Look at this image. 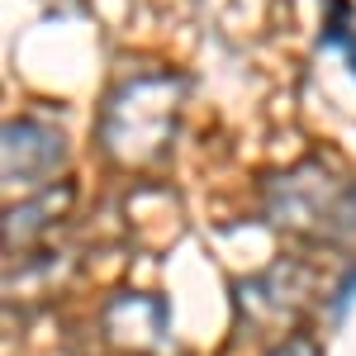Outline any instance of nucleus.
Wrapping results in <instances>:
<instances>
[{
  "label": "nucleus",
  "instance_id": "obj_1",
  "mask_svg": "<svg viewBox=\"0 0 356 356\" xmlns=\"http://www.w3.org/2000/svg\"><path fill=\"white\" fill-rule=\"evenodd\" d=\"M181 105H186V76L176 72H138L119 81L95 119L100 152L124 171L162 166L181 129Z\"/></svg>",
  "mask_w": 356,
  "mask_h": 356
},
{
  "label": "nucleus",
  "instance_id": "obj_2",
  "mask_svg": "<svg viewBox=\"0 0 356 356\" xmlns=\"http://www.w3.org/2000/svg\"><path fill=\"white\" fill-rule=\"evenodd\" d=\"M266 219L309 247H342L356 233V176L328 157H300L266 181Z\"/></svg>",
  "mask_w": 356,
  "mask_h": 356
},
{
  "label": "nucleus",
  "instance_id": "obj_3",
  "mask_svg": "<svg viewBox=\"0 0 356 356\" xmlns=\"http://www.w3.org/2000/svg\"><path fill=\"white\" fill-rule=\"evenodd\" d=\"M67 166V134L48 119H5V143H0V176L19 191H48L53 176Z\"/></svg>",
  "mask_w": 356,
  "mask_h": 356
},
{
  "label": "nucleus",
  "instance_id": "obj_4",
  "mask_svg": "<svg viewBox=\"0 0 356 356\" xmlns=\"http://www.w3.org/2000/svg\"><path fill=\"white\" fill-rule=\"evenodd\" d=\"M100 332L119 356H171V309L157 295L119 290L100 309Z\"/></svg>",
  "mask_w": 356,
  "mask_h": 356
},
{
  "label": "nucleus",
  "instance_id": "obj_5",
  "mask_svg": "<svg viewBox=\"0 0 356 356\" xmlns=\"http://www.w3.org/2000/svg\"><path fill=\"white\" fill-rule=\"evenodd\" d=\"M238 309L247 323L257 328H285L300 323V314L309 309V280H304L300 261H275L271 271L238 280Z\"/></svg>",
  "mask_w": 356,
  "mask_h": 356
},
{
  "label": "nucleus",
  "instance_id": "obj_6",
  "mask_svg": "<svg viewBox=\"0 0 356 356\" xmlns=\"http://www.w3.org/2000/svg\"><path fill=\"white\" fill-rule=\"evenodd\" d=\"M72 204H76V186L72 181H62V186L53 181L48 191H33L19 204H10L5 209V257L24 261L33 247H43L62 228V219L72 214Z\"/></svg>",
  "mask_w": 356,
  "mask_h": 356
},
{
  "label": "nucleus",
  "instance_id": "obj_7",
  "mask_svg": "<svg viewBox=\"0 0 356 356\" xmlns=\"http://www.w3.org/2000/svg\"><path fill=\"white\" fill-rule=\"evenodd\" d=\"M129 214V238L143 252H166L186 233V214H181V200L166 191V186H138L124 204Z\"/></svg>",
  "mask_w": 356,
  "mask_h": 356
},
{
  "label": "nucleus",
  "instance_id": "obj_8",
  "mask_svg": "<svg viewBox=\"0 0 356 356\" xmlns=\"http://www.w3.org/2000/svg\"><path fill=\"white\" fill-rule=\"evenodd\" d=\"M266 356H323V352H318V342H314V337H304V332H295V337H285L280 347H271Z\"/></svg>",
  "mask_w": 356,
  "mask_h": 356
},
{
  "label": "nucleus",
  "instance_id": "obj_9",
  "mask_svg": "<svg viewBox=\"0 0 356 356\" xmlns=\"http://www.w3.org/2000/svg\"><path fill=\"white\" fill-rule=\"evenodd\" d=\"M328 43H342V48H347V57L356 62V33H347V29H342V33H337V38H328Z\"/></svg>",
  "mask_w": 356,
  "mask_h": 356
}]
</instances>
